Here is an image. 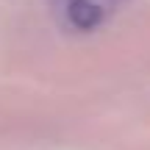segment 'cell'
<instances>
[{"label": "cell", "mask_w": 150, "mask_h": 150, "mask_svg": "<svg viewBox=\"0 0 150 150\" xmlns=\"http://www.w3.org/2000/svg\"><path fill=\"white\" fill-rule=\"evenodd\" d=\"M64 14L70 20L72 28L78 31H92L95 25H100L106 17V6L100 0H67Z\"/></svg>", "instance_id": "1"}]
</instances>
